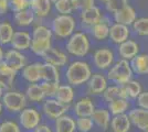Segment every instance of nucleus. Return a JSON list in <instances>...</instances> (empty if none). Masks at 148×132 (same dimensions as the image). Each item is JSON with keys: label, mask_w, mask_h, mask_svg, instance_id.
<instances>
[{"label": "nucleus", "mask_w": 148, "mask_h": 132, "mask_svg": "<svg viewBox=\"0 0 148 132\" xmlns=\"http://www.w3.org/2000/svg\"><path fill=\"white\" fill-rule=\"evenodd\" d=\"M92 74V68L87 62L74 61L69 64L65 70V78L68 81V84L72 85L73 87H77L86 84Z\"/></svg>", "instance_id": "nucleus-1"}, {"label": "nucleus", "mask_w": 148, "mask_h": 132, "mask_svg": "<svg viewBox=\"0 0 148 132\" xmlns=\"http://www.w3.org/2000/svg\"><path fill=\"white\" fill-rule=\"evenodd\" d=\"M133 75H134V72L130 66V62L123 58L116 61L111 68L107 69V73H106L108 81L121 86L132 81Z\"/></svg>", "instance_id": "nucleus-2"}, {"label": "nucleus", "mask_w": 148, "mask_h": 132, "mask_svg": "<svg viewBox=\"0 0 148 132\" xmlns=\"http://www.w3.org/2000/svg\"><path fill=\"white\" fill-rule=\"evenodd\" d=\"M65 49L70 55L75 57L86 56L91 49L90 38L85 32H74L66 40Z\"/></svg>", "instance_id": "nucleus-3"}, {"label": "nucleus", "mask_w": 148, "mask_h": 132, "mask_svg": "<svg viewBox=\"0 0 148 132\" xmlns=\"http://www.w3.org/2000/svg\"><path fill=\"white\" fill-rule=\"evenodd\" d=\"M76 29V20L71 14H58L51 23V30L59 39H69Z\"/></svg>", "instance_id": "nucleus-4"}, {"label": "nucleus", "mask_w": 148, "mask_h": 132, "mask_svg": "<svg viewBox=\"0 0 148 132\" xmlns=\"http://www.w3.org/2000/svg\"><path fill=\"white\" fill-rule=\"evenodd\" d=\"M27 100L28 99L25 97V94L16 90H8L1 98L5 109L11 113L21 112L27 106Z\"/></svg>", "instance_id": "nucleus-5"}, {"label": "nucleus", "mask_w": 148, "mask_h": 132, "mask_svg": "<svg viewBox=\"0 0 148 132\" xmlns=\"http://www.w3.org/2000/svg\"><path fill=\"white\" fill-rule=\"evenodd\" d=\"M115 63V53L110 47H99L93 54V64L99 70H107Z\"/></svg>", "instance_id": "nucleus-6"}, {"label": "nucleus", "mask_w": 148, "mask_h": 132, "mask_svg": "<svg viewBox=\"0 0 148 132\" xmlns=\"http://www.w3.org/2000/svg\"><path fill=\"white\" fill-rule=\"evenodd\" d=\"M19 125L27 131H34L39 125H41V114L34 108L25 107L19 112Z\"/></svg>", "instance_id": "nucleus-7"}, {"label": "nucleus", "mask_w": 148, "mask_h": 132, "mask_svg": "<svg viewBox=\"0 0 148 132\" xmlns=\"http://www.w3.org/2000/svg\"><path fill=\"white\" fill-rule=\"evenodd\" d=\"M70 106L64 105L56 98H47L42 105V111L51 120H56L63 114H66Z\"/></svg>", "instance_id": "nucleus-8"}, {"label": "nucleus", "mask_w": 148, "mask_h": 132, "mask_svg": "<svg viewBox=\"0 0 148 132\" xmlns=\"http://www.w3.org/2000/svg\"><path fill=\"white\" fill-rule=\"evenodd\" d=\"M108 86V78L102 73H93L91 78L86 83L87 93L93 96L103 95Z\"/></svg>", "instance_id": "nucleus-9"}, {"label": "nucleus", "mask_w": 148, "mask_h": 132, "mask_svg": "<svg viewBox=\"0 0 148 132\" xmlns=\"http://www.w3.org/2000/svg\"><path fill=\"white\" fill-rule=\"evenodd\" d=\"M104 18V14L102 12L101 8L97 6H93L91 8L82 9L80 13V20L83 26H86L91 29L93 25L99 23L101 20Z\"/></svg>", "instance_id": "nucleus-10"}, {"label": "nucleus", "mask_w": 148, "mask_h": 132, "mask_svg": "<svg viewBox=\"0 0 148 132\" xmlns=\"http://www.w3.org/2000/svg\"><path fill=\"white\" fill-rule=\"evenodd\" d=\"M42 60L44 63H49L53 66H56L58 68L65 66L69 63V56L59 49L51 47L48 52H45L42 55Z\"/></svg>", "instance_id": "nucleus-11"}, {"label": "nucleus", "mask_w": 148, "mask_h": 132, "mask_svg": "<svg viewBox=\"0 0 148 132\" xmlns=\"http://www.w3.org/2000/svg\"><path fill=\"white\" fill-rule=\"evenodd\" d=\"M117 53L121 58L130 62L134 57L140 53V45L134 40L128 39L127 41L117 45Z\"/></svg>", "instance_id": "nucleus-12"}, {"label": "nucleus", "mask_w": 148, "mask_h": 132, "mask_svg": "<svg viewBox=\"0 0 148 132\" xmlns=\"http://www.w3.org/2000/svg\"><path fill=\"white\" fill-rule=\"evenodd\" d=\"M3 62L9 65L11 68H13L14 70H22L23 67L27 65V60H25V54L21 52V51L11 50L7 51L5 53V58H3Z\"/></svg>", "instance_id": "nucleus-13"}, {"label": "nucleus", "mask_w": 148, "mask_h": 132, "mask_svg": "<svg viewBox=\"0 0 148 132\" xmlns=\"http://www.w3.org/2000/svg\"><path fill=\"white\" fill-rule=\"evenodd\" d=\"M128 116L132 121V125L138 130L145 131L148 130V110L136 107L128 111Z\"/></svg>", "instance_id": "nucleus-14"}, {"label": "nucleus", "mask_w": 148, "mask_h": 132, "mask_svg": "<svg viewBox=\"0 0 148 132\" xmlns=\"http://www.w3.org/2000/svg\"><path fill=\"white\" fill-rule=\"evenodd\" d=\"M136 19H137V12H136L135 8L132 7L130 5H127L126 7H124L123 9H121L119 11L113 14L114 22L127 25V26H132Z\"/></svg>", "instance_id": "nucleus-15"}, {"label": "nucleus", "mask_w": 148, "mask_h": 132, "mask_svg": "<svg viewBox=\"0 0 148 132\" xmlns=\"http://www.w3.org/2000/svg\"><path fill=\"white\" fill-rule=\"evenodd\" d=\"M130 26L124 24H119V23H112L111 28H110V40L114 44L119 45L125 41H127L130 39Z\"/></svg>", "instance_id": "nucleus-16"}, {"label": "nucleus", "mask_w": 148, "mask_h": 132, "mask_svg": "<svg viewBox=\"0 0 148 132\" xmlns=\"http://www.w3.org/2000/svg\"><path fill=\"white\" fill-rule=\"evenodd\" d=\"M95 109L96 107L90 97H82L75 102L73 112L76 117H92Z\"/></svg>", "instance_id": "nucleus-17"}, {"label": "nucleus", "mask_w": 148, "mask_h": 132, "mask_svg": "<svg viewBox=\"0 0 148 132\" xmlns=\"http://www.w3.org/2000/svg\"><path fill=\"white\" fill-rule=\"evenodd\" d=\"M16 76H17V70L11 68L3 61L0 62V86L5 88V90L11 89Z\"/></svg>", "instance_id": "nucleus-18"}, {"label": "nucleus", "mask_w": 148, "mask_h": 132, "mask_svg": "<svg viewBox=\"0 0 148 132\" xmlns=\"http://www.w3.org/2000/svg\"><path fill=\"white\" fill-rule=\"evenodd\" d=\"M110 28H111V22L106 17H104L99 23L93 25L90 29V33L94 40L105 41L110 38Z\"/></svg>", "instance_id": "nucleus-19"}, {"label": "nucleus", "mask_w": 148, "mask_h": 132, "mask_svg": "<svg viewBox=\"0 0 148 132\" xmlns=\"http://www.w3.org/2000/svg\"><path fill=\"white\" fill-rule=\"evenodd\" d=\"M31 42H32V35L27 31H16L13 34L10 45L12 49L18 51H27L30 49Z\"/></svg>", "instance_id": "nucleus-20"}, {"label": "nucleus", "mask_w": 148, "mask_h": 132, "mask_svg": "<svg viewBox=\"0 0 148 132\" xmlns=\"http://www.w3.org/2000/svg\"><path fill=\"white\" fill-rule=\"evenodd\" d=\"M112 113L110 112V110L106 108L99 107L96 108L95 111L92 114V119L95 123V126H97L99 128L103 129V130H107L111 127V120H112Z\"/></svg>", "instance_id": "nucleus-21"}, {"label": "nucleus", "mask_w": 148, "mask_h": 132, "mask_svg": "<svg viewBox=\"0 0 148 132\" xmlns=\"http://www.w3.org/2000/svg\"><path fill=\"white\" fill-rule=\"evenodd\" d=\"M53 2L51 0H30L29 8L33 11L37 18L43 19L51 12Z\"/></svg>", "instance_id": "nucleus-22"}, {"label": "nucleus", "mask_w": 148, "mask_h": 132, "mask_svg": "<svg viewBox=\"0 0 148 132\" xmlns=\"http://www.w3.org/2000/svg\"><path fill=\"white\" fill-rule=\"evenodd\" d=\"M132 121L128 113L113 116L111 120V129L113 132H130L132 129Z\"/></svg>", "instance_id": "nucleus-23"}, {"label": "nucleus", "mask_w": 148, "mask_h": 132, "mask_svg": "<svg viewBox=\"0 0 148 132\" xmlns=\"http://www.w3.org/2000/svg\"><path fill=\"white\" fill-rule=\"evenodd\" d=\"M76 120L69 114H63L54 120V132H75Z\"/></svg>", "instance_id": "nucleus-24"}, {"label": "nucleus", "mask_w": 148, "mask_h": 132, "mask_svg": "<svg viewBox=\"0 0 148 132\" xmlns=\"http://www.w3.org/2000/svg\"><path fill=\"white\" fill-rule=\"evenodd\" d=\"M40 75L41 82L60 83V70L56 66H53L49 63H41Z\"/></svg>", "instance_id": "nucleus-25"}, {"label": "nucleus", "mask_w": 148, "mask_h": 132, "mask_svg": "<svg viewBox=\"0 0 148 132\" xmlns=\"http://www.w3.org/2000/svg\"><path fill=\"white\" fill-rule=\"evenodd\" d=\"M130 66L137 75H148V54L147 53H139L130 61Z\"/></svg>", "instance_id": "nucleus-26"}, {"label": "nucleus", "mask_w": 148, "mask_h": 132, "mask_svg": "<svg viewBox=\"0 0 148 132\" xmlns=\"http://www.w3.org/2000/svg\"><path fill=\"white\" fill-rule=\"evenodd\" d=\"M56 100H59L60 102L64 104V105H68L70 106L72 102H73L74 98H75V90L72 85H60L58 90H56V94L54 96Z\"/></svg>", "instance_id": "nucleus-27"}, {"label": "nucleus", "mask_w": 148, "mask_h": 132, "mask_svg": "<svg viewBox=\"0 0 148 132\" xmlns=\"http://www.w3.org/2000/svg\"><path fill=\"white\" fill-rule=\"evenodd\" d=\"M40 67H41V63H39V62L25 65L22 69V77L30 84L39 83L41 81Z\"/></svg>", "instance_id": "nucleus-28"}, {"label": "nucleus", "mask_w": 148, "mask_h": 132, "mask_svg": "<svg viewBox=\"0 0 148 132\" xmlns=\"http://www.w3.org/2000/svg\"><path fill=\"white\" fill-rule=\"evenodd\" d=\"M36 18H37L36 14L33 13V11L31 10L30 8L21 10V11H18V12H14V14H13L14 23L18 26H22V28L31 25L34 22Z\"/></svg>", "instance_id": "nucleus-29"}, {"label": "nucleus", "mask_w": 148, "mask_h": 132, "mask_svg": "<svg viewBox=\"0 0 148 132\" xmlns=\"http://www.w3.org/2000/svg\"><path fill=\"white\" fill-rule=\"evenodd\" d=\"M107 109L112 116L123 114L130 110V101L127 98H118L107 104Z\"/></svg>", "instance_id": "nucleus-30"}, {"label": "nucleus", "mask_w": 148, "mask_h": 132, "mask_svg": "<svg viewBox=\"0 0 148 132\" xmlns=\"http://www.w3.org/2000/svg\"><path fill=\"white\" fill-rule=\"evenodd\" d=\"M102 96H103V99L106 104L115 100V99H118V98H127V95H126V91H125L123 86L116 85V84L108 86Z\"/></svg>", "instance_id": "nucleus-31"}, {"label": "nucleus", "mask_w": 148, "mask_h": 132, "mask_svg": "<svg viewBox=\"0 0 148 132\" xmlns=\"http://www.w3.org/2000/svg\"><path fill=\"white\" fill-rule=\"evenodd\" d=\"M25 97L28 100L32 101V102H40L43 101L45 97L43 89L41 87V84H29V86L25 89Z\"/></svg>", "instance_id": "nucleus-32"}, {"label": "nucleus", "mask_w": 148, "mask_h": 132, "mask_svg": "<svg viewBox=\"0 0 148 132\" xmlns=\"http://www.w3.org/2000/svg\"><path fill=\"white\" fill-rule=\"evenodd\" d=\"M52 47V40H42V39H32L30 50L33 54L42 56L45 52Z\"/></svg>", "instance_id": "nucleus-33"}, {"label": "nucleus", "mask_w": 148, "mask_h": 132, "mask_svg": "<svg viewBox=\"0 0 148 132\" xmlns=\"http://www.w3.org/2000/svg\"><path fill=\"white\" fill-rule=\"evenodd\" d=\"M13 26L8 21H1L0 22V45H7L11 43V40L14 34Z\"/></svg>", "instance_id": "nucleus-34"}, {"label": "nucleus", "mask_w": 148, "mask_h": 132, "mask_svg": "<svg viewBox=\"0 0 148 132\" xmlns=\"http://www.w3.org/2000/svg\"><path fill=\"white\" fill-rule=\"evenodd\" d=\"M124 89L126 91V95H127V98L128 99H135L139 96V95L143 93V87L142 84L138 82V81H135V79H132L127 84L123 85Z\"/></svg>", "instance_id": "nucleus-35"}, {"label": "nucleus", "mask_w": 148, "mask_h": 132, "mask_svg": "<svg viewBox=\"0 0 148 132\" xmlns=\"http://www.w3.org/2000/svg\"><path fill=\"white\" fill-rule=\"evenodd\" d=\"M132 29L135 34L139 37H148V17H140L137 18Z\"/></svg>", "instance_id": "nucleus-36"}, {"label": "nucleus", "mask_w": 148, "mask_h": 132, "mask_svg": "<svg viewBox=\"0 0 148 132\" xmlns=\"http://www.w3.org/2000/svg\"><path fill=\"white\" fill-rule=\"evenodd\" d=\"M32 39H42V40H52L53 32L51 29L43 24H38L32 30Z\"/></svg>", "instance_id": "nucleus-37"}, {"label": "nucleus", "mask_w": 148, "mask_h": 132, "mask_svg": "<svg viewBox=\"0 0 148 132\" xmlns=\"http://www.w3.org/2000/svg\"><path fill=\"white\" fill-rule=\"evenodd\" d=\"M53 7L59 14H72L74 11L71 0H58L53 3Z\"/></svg>", "instance_id": "nucleus-38"}, {"label": "nucleus", "mask_w": 148, "mask_h": 132, "mask_svg": "<svg viewBox=\"0 0 148 132\" xmlns=\"http://www.w3.org/2000/svg\"><path fill=\"white\" fill-rule=\"evenodd\" d=\"M75 120L76 129L79 132H90L95 126L92 117H77Z\"/></svg>", "instance_id": "nucleus-39"}, {"label": "nucleus", "mask_w": 148, "mask_h": 132, "mask_svg": "<svg viewBox=\"0 0 148 132\" xmlns=\"http://www.w3.org/2000/svg\"><path fill=\"white\" fill-rule=\"evenodd\" d=\"M128 1L130 0H110L108 2H106L104 5L105 10L113 16L114 13H116L121 9H123L124 7L127 6L128 5Z\"/></svg>", "instance_id": "nucleus-40"}, {"label": "nucleus", "mask_w": 148, "mask_h": 132, "mask_svg": "<svg viewBox=\"0 0 148 132\" xmlns=\"http://www.w3.org/2000/svg\"><path fill=\"white\" fill-rule=\"evenodd\" d=\"M60 86V83L53 82H41V87L43 89L47 98H54L56 90Z\"/></svg>", "instance_id": "nucleus-41"}, {"label": "nucleus", "mask_w": 148, "mask_h": 132, "mask_svg": "<svg viewBox=\"0 0 148 132\" xmlns=\"http://www.w3.org/2000/svg\"><path fill=\"white\" fill-rule=\"evenodd\" d=\"M0 132H21V126L12 120H6L0 123Z\"/></svg>", "instance_id": "nucleus-42"}, {"label": "nucleus", "mask_w": 148, "mask_h": 132, "mask_svg": "<svg viewBox=\"0 0 148 132\" xmlns=\"http://www.w3.org/2000/svg\"><path fill=\"white\" fill-rule=\"evenodd\" d=\"M30 0H10V9L13 12H18L29 8Z\"/></svg>", "instance_id": "nucleus-43"}, {"label": "nucleus", "mask_w": 148, "mask_h": 132, "mask_svg": "<svg viewBox=\"0 0 148 132\" xmlns=\"http://www.w3.org/2000/svg\"><path fill=\"white\" fill-rule=\"evenodd\" d=\"M136 105H137V107L148 110V91H143L142 94L136 98Z\"/></svg>", "instance_id": "nucleus-44"}, {"label": "nucleus", "mask_w": 148, "mask_h": 132, "mask_svg": "<svg viewBox=\"0 0 148 132\" xmlns=\"http://www.w3.org/2000/svg\"><path fill=\"white\" fill-rule=\"evenodd\" d=\"M10 9V0H0V17L6 16Z\"/></svg>", "instance_id": "nucleus-45"}, {"label": "nucleus", "mask_w": 148, "mask_h": 132, "mask_svg": "<svg viewBox=\"0 0 148 132\" xmlns=\"http://www.w3.org/2000/svg\"><path fill=\"white\" fill-rule=\"evenodd\" d=\"M79 1L81 3V10L95 6V0H79Z\"/></svg>", "instance_id": "nucleus-46"}, {"label": "nucleus", "mask_w": 148, "mask_h": 132, "mask_svg": "<svg viewBox=\"0 0 148 132\" xmlns=\"http://www.w3.org/2000/svg\"><path fill=\"white\" fill-rule=\"evenodd\" d=\"M34 132H53V130H52L48 125L41 123V125L38 126V128H36Z\"/></svg>", "instance_id": "nucleus-47"}, {"label": "nucleus", "mask_w": 148, "mask_h": 132, "mask_svg": "<svg viewBox=\"0 0 148 132\" xmlns=\"http://www.w3.org/2000/svg\"><path fill=\"white\" fill-rule=\"evenodd\" d=\"M71 1H72V5H73L74 11H76V10L81 9V3L79 0H71Z\"/></svg>", "instance_id": "nucleus-48"}, {"label": "nucleus", "mask_w": 148, "mask_h": 132, "mask_svg": "<svg viewBox=\"0 0 148 132\" xmlns=\"http://www.w3.org/2000/svg\"><path fill=\"white\" fill-rule=\"evenodd\" d=\"M3 58H5V52L2 50V46L0 45V62H2Z\"/></svg>", "instance_id": "nucleus-49"}, {"label": "nucleus", "mask_w": 148, "mask_h": 132, "mask_svg": "<svg viewBox=\"0 0 148 132\" xmlns=\"http://www.w3.org/2000/svg\"><path fill=\"white\" fill-rule=\"evenodd\" d=\"M3 94H5V88L1 87V86H0V99L2 98V96H3Z\"/></svg>", "instance_id": "nucleus-50"}, {"label": "nucleus", "mask_w": 148, "mask_h": 132, "mask_svg": "<svg viewBox=\"0 0 148 132\" xmlns=\"http://www.w3.org/2000/svg\"><path fill=\"white\" fill-rule=\"evenodd\" d=\"M3 108H5V106H3L2 101H0V114L2 113V111H3Z\"/></svg>", "instance_id": "nucleus-51"}, {"label": "nucleus", "mask_w": 148, "mask_h": 132, "mask_svg": "<svg viewBox=\"0 0 148 132\" xmlns=\"http://www.w3.org/2000/svg\"><path fill=\"white\" fill-rule=\"evenodd\" d=\"M99 2H103V3L105 5V3H106V2H108L110 0H99Z\"/></svg>", "instance_id": "nucleus-52"}, {"label": "nucleus", "mask_w": 148, "mask_h": 132, "mask_svg": "<svg viewBox=\"0 0 148 132\" xmlns=\"http://www.w3.org/2000/svg\"><path fill=\"white\" fill-rule=\"evenodd\" d=\"M142 132H148V130H145V131H142Z\"/></svg>", "instance_id": "nucleus-53"}]
</instances>
